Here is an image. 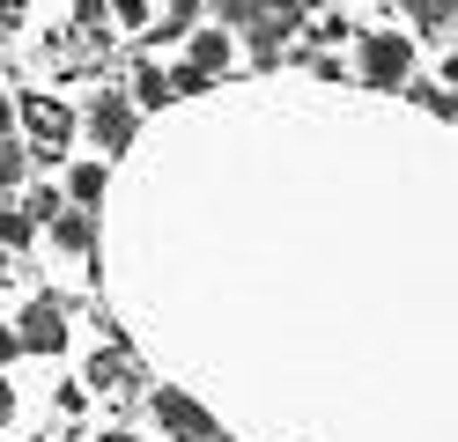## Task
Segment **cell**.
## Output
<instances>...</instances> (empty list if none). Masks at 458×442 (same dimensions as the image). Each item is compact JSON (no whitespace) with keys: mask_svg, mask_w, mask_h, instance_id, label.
Listing matches in <instances>:
<instances>
[{"mask_svg":"<svg viewBox=\"0 0 458 442\" xmlns=\"http://www.w3.org/2000/svg\"><path fill=\"white\" fill-rule=\"evenodd\" d=\"M362 81L369 88H407L414 81V38H399V29H369V38H362Z\"/></svg>","mask_w":458,"mask_h":442,"instance_id":"1","label":"cell"},{"mask_svg":"<svg viewBox=\"0 0 458 442\" xmlns=\"http://www.w3.org/2000/svg\"><path fill=\"white\" fill-rule=\"evenodd\" d=\"M22 126H30V147H22V155L60 163V147H67V133H74L67 104H52V96H22Z\"/></svg>","mask_w":458,"mask_h":442,"instance_id":"2","label":"cell"},{"mask_svg":"<svg viewBox=\"0 0 458 442\" xmlns=\"http://www.w3.org/2000/svg\"><path fill=\"white\" fill-rule=\"evenodd\" d=\"M89 140L97 147H133V96H119V88H97V104H89Z\"/></svg>","mask_w":458,"mask_h":442,"instance_id":"3","label":"cell"},{"mask_svg":"<svg viewBox=\"0 0 458 442\" xmlns=\"http://www.w3.org/2000/svg\"><path fill=\"white\" fill-rule=\"evenodd\" d=\"M15 346H30V354H60V346H67V310L52 303V295H38V303L22 310V332H15Z\"/></svg>","mask_w":458,"mask_h":442,"instance_id":"4","label":"cell"},{"mask_svg":"<svg viewBox=\"0 0 458 442\" xmlns=\"http://www.w3.org/2000/svg\"><path fill=\"white\" fill-rule=\"evenodd\" d=\"M289 22H296V8H281V0H259V15L237 22V29H251V59H259V67H274V59H281V38H289Z\"/></svg>","mask_w":458,"mask_h":442,"instance_id":"5","label":"cell"},{"mask_svg":"<svg viewBox=\"0 0 458 442\" xmlns=\"http://www.w3.org/2000/svg\"><path fill=\"white\" fill-rule=\"evenodd\" d=\"M156 421H163V435H178V442H208L215 435V421L185 391H156Z\"/></svg>","mask_w":458,"mask_h":442,"instance_id":"6","label":"cell"},{"mask_svg":"<svg viewBox=\"0 0 458 442\" xmlns=\"http://www.w3.org/2000/svg\"><path fill=\"white\" fill-rule=\"evenodd\" d=\"M52 244L60 251H89L97 244V206H60V214H52Z\"/></svg>","mask_w":458,"mask_h":442,"instance_id":"7","label":"cell"},{"mask_svg":"<svg viewBox=\"0 0 458 442\" xmlns=\"http://www.w3.org/2000/svg\"><path fill=\"white\" fill-rule=\"evenodd\" d=\"M185 38H192V59H185V67L215 81V74L229 67V29H185Z\"/></svg>","mask_w":458,"mask_h":442,"instance_id":"8","label":"cell"},{"mask_svg":"<svg viewBox=\"0 0 458 442\" xmlns=\"http://www.w3.org/2000/svg\"><path fill=\"white\" fill-rule=\"evenodd\" d=\"M399 8H407L414 22H421V38H451V22H458V0H399Z\"/></svg>","mask_w":458,"mask_h":442,"instance_id":"9","label":"cell"},{"mask_svg":"<svg viewBox=\"0 0 458 442\" xmlns=\"http://www.w3.org/2000/svg\"><path fill=\"white\" fill-rule=\"evenodd\" d=\"M89 383H97L104 398H126V391H133V362H126V354H97V362H89Z\"/></svg>","mask_w":458,"mask_h":442,"instance_id":"10","label":"cell"},{"mask_svg":"<svg viewBox=\"0 0 458 442\" xmlns=\"http://www.w3.org/2000/svg\"><path fill=\"white\" fill-rule=\"evenodd\" d=\"M67 199H74V206H97V199H104V163H81V170L67 177Z\"/></svg>","mask_w":458,"mask_h":442,"instance_id":"11","label":"cell"},{"mask_svg":"<svg viewBox=\"0 0 458 442\" xmlns=\"http://www.w3.org/2000/svg\"><path fill=\"white\" fill-rule=\"evenodd\" d=\"M133 96H140V104H156V111L170 104V88H163V67H156V59H140V67H133Z\"/></svg>","mask_w":458,"mask_h":442,"instance_id":"12","label":"cell"},{"mask_svg":"<svg viewBox=\"0 0 458 442\" xmlns=\"http://www.w3.org/2000/svg\"><path fill=\"white\" fill-rule=\"evenodd\" d=\"M199 8H208V0H170V15H163V29H156V38H185V29L199 22Z\"/></svg>","mask_w":458,"mask_h":442,"instance_id":"13","label":"cell"},{"mask_svg":"<svg viewBox=\"0 0 458 442\" xmlns=\"http://www.w3.org/2000/svg\"><path fill=\"white\" fill-rule=\"evenodd\" d=\"M30 229H38V221L22 214V206H0V244H15V251H22V244H30Z\"/></svg>","mask_w":458,"mask_h":442,"instance_id":"14","label":"cell"},{"mask_svg":"<svg viewBox=\"0 0 458 442\" xmlns=\"http://www.w3.org/2000/svg\"><path fill=\"white\" fill-rule=\"evenodd\" d=\"M22 170H30V155H22L15 140H0V192H15V185H22Z\"/></svg>","mask_w":458,"mask_h":442,"instance_id":"15","label":"cell"},{"mask_svg":"<svg viewBox=\"0 0 458 442\" xmlns=\"http://www.w3.org/2000/svg\"><path fill=\"white\" fill-rule=\"evenodd\" d=\"M163 88H170V96H208V74H192V67H178V74H163Z\"/></svg>","mask_w":458,"mask_h":442,"instance_id":"16","label":"cell"},{"mask_svg":"<svg viewBox=\"0 0 458 442\" xmlns=\"http://www.w3.org/2000/svg\"><path fill=\"white\" fill-rule=\"evenodd\" d=\"M215 15L222 22H251V15H259V0H215Z\"/></svg>","mask_w":458,"mask_h":442,"instance_id":"17","label":"cell"},{"mask_svg":"<svg viewBox=\"0 0 458 442\" xmlns=\"http://www.w3.org/2000/svg\"><path fill=\"white\" fill-rule=\"evenodd\" d=\"M111 15H119L126 29H140V22H148V0H111Z\"/></svg>","mask_w":458,"mask_h":442,"instance_id":"18","label":"cell"},{"mask_svg":"<svg viewBox=\"0 0 458 442\" xmlns=\"http://www.w3.org/2000/svg\"><path fill=\"white\" fill-rule=\"evenodd\" d=\"M22 29V0H0V38H15Z\"/></svg>","mask_w":458,"mask_h":442,"instance_id":"19","label":"cell"},{"mask_svg":"<svg viewBox=\"0 0 458 442\" xmlns=\"http://www.w3.org/2000/svg\"><path fill=\"white\" fill-rule=\"evenodd\" d=\"M15 354H22V346H15V332H8V324H0V362H15Z\"/></svg>","mask_w":458,"mask_h":442,"instance_id":"20","label":"cell"},{"mask_svg":"<svg viewBox=\"0 0 458 442\" xmlns=\"http://www.w3.org/2000/svg\"><path fill=\"white\" fill-rule=\"evenodd\" d=\"M0 421H15V391H8V383H0Z\"/></svg>","mask_w":458,"mask_h":442,"instance_id":"21","label":"cell"},{"mask_svg":"<svg viewBox=\"0 0 458 442\" xmlns=\"http://www.w3.org/2000/svg\"><path fill=\"white\" fill-rule=\"evenodd\" d=\"M8 126H15V104H8V96H0V140H8Z\"/></svg>","mask_w":458,"mask_h":442,"instance_id":"22","label":"cell"},{"mask_svg":"<svg viewBox=\"0 0 458 442\" xmlns=\"http://www.w3.org/2000/svg\"><path fill=\"white\" fill-rule=\"evenodd\" d=\"M97 442H133V435H126V428H111V435H97Z\"/></svg>","mask_w":458,"mask_h":442,"instance_id":"23","label":"cell"}]
</instances>
